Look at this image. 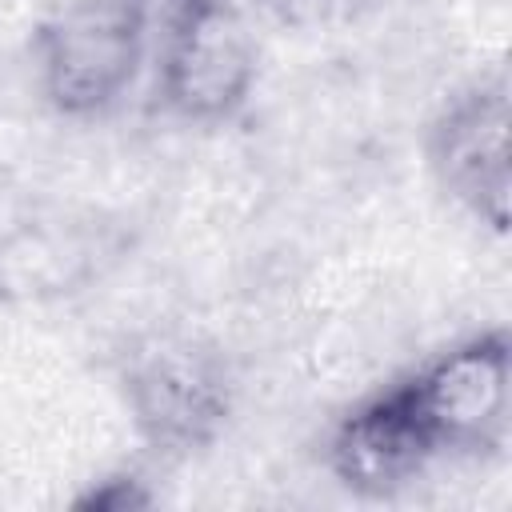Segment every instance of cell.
<instances>
[{
	"label": "cell",
	"mask_w": 512,
	"mask_h": 512,
	"mask_svg": "<svg viewBox=\"0 0 512 512\" xmlns=\"http://www.w3.org/2000/svg\"><path fill=\"white\" fill-rule=\"evenodd\" d=\"M436 452L428 448L424 432L416 428L404 392L396 380L364 392L356 404H348L324 440V464L328 472L356 496L384 500L408 488Z\"/></svg>",
	"instance_id": "obj_6"
},
{
	"label": "cell",
	"mask_w": 512,
	"mask_h": 512,
	"mask_svg": "<svg viewBox=\"0 0 512 512\" xmlns=\"http://www.w3.org/2000/svg\"><path fill=\"white\" fill-rule=\"evenodd\" d=\"M124 408L136 436L172 460L204 452L236 404V376L216 344L192 332H152L124 352Z\"/></svg>",
	"instance_id": "obj_2"
},
{
	"label": "cell",
	"mask_w": 512,
	"mask_h": 512,
	"mask_svg": "<svg viewBox=\"0 0 512 512\" xmlns=\"http://www.w3.org/2000/svg\"><path fill=\"white\" fill-rule=\"evenodd\" d=\"M152 28L156 100L172 120L216 128L248 108L260 52L236 0H160Z\"/></svg>",
	"instance_id": "obj_1"
},
{
	"label": "cell",
	"mask_w": 512,
	"mask_h": 512,
	"mask_svg": "<svg viewBox=\"0 0 512 512\" xmlns=\"http://www.w3.org/2000/svg\"><path fill=\"white\" fill-rule=\"evenodd\" d=\"M404 404L440 456H488L508 444L512 424V340L480 328L396 376Z\"/></svg>",
	"instance_id": "obj_4"
},
{
	"label": "cell",
	"mask_w": 512,
	"mask_h": 512,
	"mask_svg": "<svg viewBox=\"0 0 512 512\" xmlns=\"http://www.w3.org/2000/svg\"><path fill=\"white\" fill-rule=\"evenodd\" d=\"M508 128H512L508 76L504 68H492L460 84L436 108L424 136L428 172L440 184V192L496 236L508 232V200H512Z\"/></svg>",
	"instance_id": "obj_5"
},
{
	"label": "cell",
	"mask_w": 512,
	"mask_h": 512,
	"mask_svg": "<svg viewBox=\"0 0 512 512\" xmlns=\"http://www.w3.org/2000/svg\"><path fill=\"white\" fill-rule=\"evenodd\" d=\"M152 44L144 0H60L36 32V80L68 120L112 112L136 84Z\"/></svg>",
	"instance_id": "obj_3"
}]
</instances>
